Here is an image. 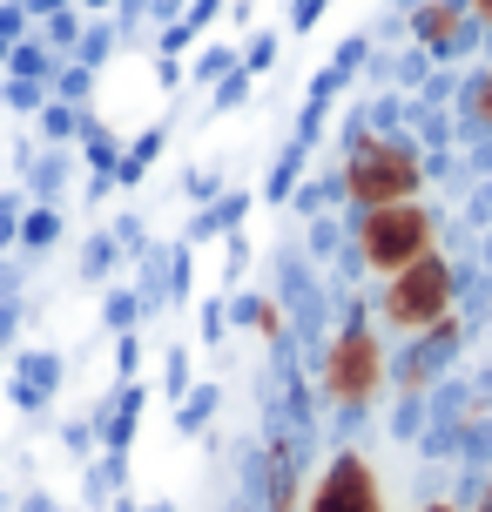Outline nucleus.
Returning a JSON list of instances; mask_svg holds the SVG:
<instances>
[{
  "mask_svg": "<svg viewBox=\"0 0 492 512\" xmlns=\"http://www.w3.org/2000/svg\"><path fill=\"white\" fill-rule=\"evenodd\" d=\"M425 155H418L412 135L398 128H351L344 135V162H337V189H344V209H385V203H418L425 196Z\"/></svg>",
  "mask_w": 492,
  "mask_h": 512,
  "instance_id": "1",
  "label": "nucleus"
},
{
  "mask_svg": "<svg viewBox=\"0 0 492 512\" xmlns=\"http://www.w3.org/2000/svg\"><path fill=\"white\" fill-rule=\"evenodd\" d=\"M452 310H459V263L445 250H425L418 263H405V270H391V277L378 283V324H385L391 337L432 331Z\"/></svg>",
  "mask_w": 492,
  "mask_h": 512,
  "instance_id": "2",
  "label": "nucleus"
},
{
  "mask_svg": "<svg viewBox=\"0 0 492 512\" xmlns=\"http://www.w3.org/2000/svg\"><path fill=\"white\" fill-rule=\"evenodd\" d=\"M425 250H439V216L425 203H385V209H351V256L371 277H391L418 263Z\"/></svg>",
  "mask_w": 492,
  "mask_h": 512,
  "instance_id": "3",
  "label": "nucleus"
},
{
  "mask_svg": "<svg viewBox=\"0 0 492 512\" xmlns=\"http://www.w3.org/2000/svg\"><path fill=\"white\" fill-rule=\"evenodd\" d=\"M385 378H391L385 344H378V331H371L364 304H351L344 324H337V337L324 344V398H331L337 411H364L378 391H385Z\"/></svg>",
  "mask_w": 492,
  "mask_h": 512,
  "instance_id": "4",
  "label": "nucleus"
},
{
  "mask_svg": "<svg viewBox=\"0 0 492 512\" xmlns=\"http://www.w3.org/2000/svg\"><path fill=\"white\" fill-rule=\"evenodd\" d=\"M405 34H412V48H425L432 61H459V54L479 48L486 27L466 14V0H412V7H405Z\"/></svg>",
  "mask_w": 492,
  "mask_h": 512,
  "instance_id": "5",
  "label": "nucleus"
},
{
  "mask_svg": "<svg viewBox=\"0 0 492 512\" xmlns=\"http://www.w3.org/2000/svg\"><path fill=\"white\" fill-rule=\"evenodd\" d=\"M304 512H385V499H378V472H371V459L364 452H331V465L317 472L311 499H304Z\"/></svg>",
  "mask_w": 492,
  "mask_h": 512,
  "instance_id": "6",
  "label": "nucleus"
},
{
  "mask_svg": "<svg viewBox=\"0 0 492 512\" xmlns=\"http://www.w3.org/2000/svg\"><path fill=\"white\" fill-rule=\"evenodd\" d=\"M459 337H466V317H459V310H452V317H439L432 331L405 337V344H398V358H391V378H398V391H412V398H418V391L439 378L445 364L459 358Z\"/></svg>",
  "mask_w": 492,
  "mask_h": 512,
  "instance_id": "7",
  "label": "nucleus"
},
{
  "mask_svg": "<svg viewBox=\"0 0 492 512\" xmlns=\"http://www.w3.org/2000/svg\"><path fill=\"white\" fill-rule=\"evenodd\" d=\"M61 351H41V344H27V351H14V378H7V398H14V411H27V418H41V411L54 405V391H61Z\"/></svg>",
  "mask_w": 492,
  "mask_h": 512,
  "instance_id": "8",
  "label": "nucleus"
},
{
  "mask_svg": "<svg viewBox=\"0 0 492 512\" xmlns=\"http://www.w3.org/2000/svg\"><path fill=\"white\" fill-rule=\"evenodd\" d=\"M243 216H250V189H223L216 203H203L196 216H189V230H182V243L196 250V243H216V236H236V230H243Z\"/></svg>",
  "mask_w": 492,
  "mask_h": 512,
  "instance_id": "9",
  "label": "nucleus"
},
{
  "mask_svg": "<svg viewBox=\"0 0 492 512\" xmlns=\"http://www.w3.org/2000/svg\"><path fill=\"white\" fill-rule=\"evenodd\" d=\"M81 162H88V176H108L115 182V162H122V135L95 115V108H81V135H75Z\"/></svg>",
  "mask_w": 492,
  "mask_h": 512,
  "instance_id": "10",
  "label": "nucleus"
},
{
  "mask_svg": "<svg viewBox=\"0 0 492 512\" xmlns=\"http://www.w3.org/2000/svg\"><path fill=\"white\" fill-rule=\"evenodd\" d=\"M61 236H68V216H61V203H27V209H21V250H14V256H27V263H34V256H48Z\"/></svg>",
  "mask_w": 492,
  "mask_h": 512,
  "instance_id": "11",
  "label": "nucleus"
},
{
  "mask_svg": "<svg viewBox=\"0 0 492 512\" xmlns=\"http://www.w3.org/2000/svg\"><path fill=\"white\" fill-rule=\"evenodd\" d=\"M162 149H169V122H156V128H142L129 149H122V162H115V189H142V176L162 162Z\"/></svg>",
  "mask_w": 492,
  "mask_h": 512,
  "instance_id": "12",
  "label": "nucleus"
},
{
  "mask_svg": "<svg viewBox=\"0 0 492 512\" xmlns=\"http://www.w3.org/2000/svg\"><path fill=\"white\" fill-rule=\"evenodd\" d=\"M68 176H75V149H41L34 162H27V196L34 203H61V189H68Z\"/></svg>",
  "mask_w": 492,
  "mask_h": 512,
  "instance_id": "13",
  "label": "nucleus"
},
{
  "mask_svg": "<svg viewBox=\"0 0 492 512\" xmlns=\"http://www.w3.org/2000/svg\"><path fill=\"white\" fill-rule=\"evenodd\" d=\"M304 169H311V142H297V135H290L284 155H277V169H270V182H263V203L284 209V203H290V189L304 182Z\"/></svg>",
  "mask_w": 492,
  "mask_h": 512,
  "instance_id": "14",
  "label": "nucleus"
},
{
  "mask_svg": "<svg viewBox=\"0 0 492 512\" xmlns=\"http://www.w3.org/2000/svg\"><path fill=\"white\" fill-rule=\"evenodd\" d=\"M75 135H81V108H68V102H41V115H34V142L41 149H75Z\"/></svg>",
  "mask_w": 492,
  "mask_h": 512,
  "instance_id": "15",
  "label": "nucleus"
},
{
  "mask_svg": "<svg viewBox=\"0 0 492 512\" xmlns=\"http://www.w3.org/2000/svg\"><path fill=\"white\" fill-rule=\"evenodd\" d=\"M115 263H122V243H115V230H88V243H81V283H108L115 277Z\"/></svg>",
  "mask_w": 492,
  "mask_h": 512,
  "instance_id": "16",
  "label": "nucleus"
},
{
  "mask_svg": "<svg viewBox=\"0 0 492 512\" xmlns=\"http://www.w3.org/2000/svg\"><path fill=\"white\" fill-rule=\"evenodd\" d=\"M216 405H223V391H216V384H189V391L176 398V432L196 438L209 418H216Z\"/></svg>",
  "mask_w": 492,
  "mask_h": 512,
  "instance_id": "17",
  "label": "nucleus"
},
{
  "mask_svg": "<svg viewBox=\"0 0 492 512\" xmlns=\"http://www.w3.org/2000/svg\"><path fill=\"white\" fill-rule=\"evenodd\" d=\"M115 41H122V27L108 21V14H95V21L81 27V41H75V54H68V61H81V68H108Z\"/></svg>",
  "mask_w": 492,
  "mask_h": 512,
  "instance_id": "18",
  "label": "nucleus"
},
{
  "mask_svg": "<svg viewBox=\"0 0 492 512\" xmlns=\"http://www.w3.org/2000/svg\"><path fill=\"white\" fill-rule=\"evenodd\" d=\"M459 115H466V135H492V61L466 81V95H459Z\"/></svg>",
  "mask_w": 492,
  "mask_h": 512,
  "instance_id": "19",
  "label": "nucleus"
},
{
  "mask_svg": "<svg viewBox=\"0 0 492 512\" xmlns=\"http://www.w3.org/2000/svg\"><path fill=\"white\" fill-rule=\"evenodd\" d=\"M48 95L54 102H68V108H88L95 102V68H81V61H61L48 81Z\"/></svg>",
  "mask_w": 492,
  "mask_h": 512,
  "instance_id": "20",
  "label": "nucleus"
},
{
  "mask_svg": "<svg viewBox=\"0 0 492 512\" xmlns=\"http://www.w3.org/2000/svg\"><path fill=\"white\" fill-rule=\"evenodd\" d=\"M95 21V14H81V7H61V14H48V27H41V41L54 48V61H68L75 54V41H81V27Z\"/></svg>",
  "mask_w": 492,
  "mask_h": 512,
  "instance_id": "21",
  "label": "nucleus"
},
{
  "mask_svg": "<svg viewBox=\"0 0 492 512\" xmlns=\"http://www.w3.org/2000/svg\"><path fill=\"white\" fill-rule=\"evenodd\" d=\"M230 68H236V41H209V48H196V61H189V81H196V88H216Z\"/></svg>",
  "mask_w": 492,
  "mask_h": 512,
  "instance_id": "22",
  "label": "nucleus"
},
{
  "mask_svg": "<svg viewBox=\"0 0 492 512\" xmlns=\"http://www.w3.org/2000/svg\"><path fill=\"white\" fill-rule=\"evenodd\" d=\"M142 317H149V310H142V297H135V290H108L102 297V331H135V324H142Z\"/></svg>",
  "mask_w": 492,
  "mask_h": 512,
  "instance_id": "23",
  "label": "nucleus"
},
{
  "mask_svg": "<svg viewBox=\"0 0 492 512\" xmlns=\"http://www.w3.org/2000/svg\"><path fill=\"white\" fill-rule=\"evenodd\" d=\"M277 48H284V34H277V27H263V34H250V41L236 48V61H243V75H270V68H277Z\"/></svg>",
  "mask_w": 492,
  "mask_h": 512,
  "instance_id": "24",
  "label": "nucleus"
},
{
  "mask_svg": "<svg viewBox=\"0 0 492 512\" xmlns=\"http://www.w3.org/2000/svg\"><path fill=\"white\" fill-rule=\"evenodd\" d=\"M250 88H257V75H243V61H236L230 75L209 88V115H230V108H243V102H250Z\"/></svg>",
  "mask_w": 492,
  "mask_h": 512,
  "instance_id": "25",
  "label": "nucleus"
},
{
  "mask_svg": "<svg viewBox=\"0 0 492 512\" xmlns=\"http://www.w3.org/2000/svg\"><path fill=\"white\" fill-rule=\"evenodd\" d=\"M0 102L14 108V115H41V102H48V81H21V75H0Z\"/></svg>",
  "mask_w": 492,
  "mask_h": 512,
  "instance_id": "26",
  "label": "nucleus"
},
{
  "mask_svg": "<svg viewBox=\"0 0 492 512\" xmlns=\"http://www.w3.org/2000/svg\"><path fill=\"white\" fill-rule=\"evenodd\" d=\"M189 384H196V364H189V351H182V344H169V358H162V398L176 405Z\"/></svg>",
  "mask_w": 492,
  "mask_h": 512,
  "instance_id": "27",
  "label": "nucleus"
},
{
  "mask_svg": "<svg viewBox=\"0 0 492 512\" xmlns=\"http://www.w3.org/2000/svg\"><path fill=\"white\" fill-rule=\"evenodd\" d=\"M108 230H115V243H122V256H149V223H142L135 209H122V216H115Z\"/></svg>",
  "mask_w": 492,
  "mask_h": 512,
  "instance_id": "28",
  "label": "nucleus"
},
{
  "mask_svg": "<svg viewBox=\"0 0 492 512\" xmlns=\"http://www.w3.org/2000/svg\"><path fill=\"white\" fill-rule=\"evenodd\" d=\"M182 196H189L196 209L216 203V196H223V176H216V169H189V176H182Z\"/></svg>",
  "mask_w": 492,
  "mask_h": 512,
  "instance_id": "29",
  "label": "nucleus"
},
{
  "mask_svg": "<svg viewBox=\"0 0 492 512\" xmlns=\"http://www.w3.org/2000/svg\"><path fill=\"white\" fill-rule=\"evenodd\" d=\"M135 371H142V337H135V331H122V337H115V378H122V384H135Z\"/></svg>",
  "mask_w": 492,
  "mask_h": 512,
  "instance_id": "30",
  "label": "nucleus"
},
{
  "mask_svg": "<svg viewBox=\"0 0 492 512\" xmlns=\"http://www.w3.org/2000/svg\"><path fill=\"white\" fill-rule=\"evenodd\" d=\"M21 34H34V21H27V7H21V0H0V41L14 48Z\"/></svg>",
  "mask_w": 492,
  "mask_h": 512,
  "instance_id": "31",
  "label": "nucleus"
},
{
  "mask_svg": "<svg viewBox=\"0 0 492 512\" xmlns=\"http://www.w3.org/2000/svg\"><path fill=\"white\" fill-rule=\"evenodd\" d=\"M61 445H68L75 459H95V418H75V425H61Z\"/></svg>",
  "mask_w": 492,
  "mask_h": 512,
  "instance_id": "32",
  "label": "nucleus"
},
{
  "mask_svg": "<svg viewBox=\"0 0 492 512\" xmlns=\"http://www.w3.org/2000/svg\"><path fill=\"white\" fill-rule=\"evenodd\" d=\"M223 331H230V304L209 297V304H203V344H223Z\"/></svg>",
  "mask_w": 492,
  "mask_h": 512,
  "instance_id": "33",
  "label": "nucleus"
},
{
  "mask_svg": "<svg viewBox=\"0 0 492 512\" xmlns=\"http://www.w3.org/2000/svg\"><path fill=\"white\" fill-rule=\"evenodd\" d=\"M14 344H21V297H7V304H0V358H7Z\"/></svg>",
  "mask_w": 492,
  "mask_h": 512,
  "instance_id": "34",
  "label": "nucleus"
},
{
  "mask_svg": "<svg viewBox=\"0 0 492 512\" xmlns=\"http://www.w3.org/2000/svg\"><path fill=\"white\" fill-rule=\"evenodd\" d=\"M324 7H331V0H290V34H311Z\"/></svg>",
  "mask_w": 492,
  "mask_h": 512,
  "instance_id": "35",
  "label": "nucleus"
},
{
  "mask_svg": "<svg viewBox=\"0 0 492 512\" xmlns=\"http://www.w3.org/2000/svg\"><path fill=\"white\" fill-rule=\"evenodd\" d=\"M21 277H27V256L14 263V256H0V304L7 297H21Z\"/></svg>",
  "mask_w": 492,
  "mask_h": 512,
  "instance_id": "36",
  "label": "nucleus"
},
{
  "mask_svg": "<svg viewBox=\"0 0 492 512\" xmlns=\"http://www.w3.org/2000/svg\"><path fill=\"white\" fill-rule=\"evenodd\" d=\"M27 21H48V14H61V7H75V0H21Z\"/></svg>",
  "mask_w": 492,
  "mask_h": 512,
  "instance_id": "37",
  "label": "nucleus"
},
{
  "mask_svg": "<svg viewBox=\"0 0 492 512\" xmlns=\"http://www.w3.org/2000/svg\"><path fill=\"white\" fill-rule=\"evenodd\" d=\"M466 14H472V21H479V27L492 34V0H466Z\"/></svg>",
  "mask_w": 492,
  "mask_h": 512,
  "instance_id": "38",
  "label": "nucleus"
},
{
  "mask_svg": "<svg viewBox=\"0 0 492 512\" xmlns=\"http://www.w3.org/2000/svg\"><path fill=\"white\" fill-rule=\"evenodd\" d=\"M21 512H61V506H54L48 492H27V499H21Z\"/></svg>",
  "mask_w": 492,
  "mask_h": 512,
  "instance_id": "39",
  "label": "nucleus"
},
{
  "mask_svg": "<svg viewBox=\"0 0 492 512\" xmlns=\"http://www.w3.org/2000/svg\"><path fill=\"white\" fill-rule=\"evenodd\" d=\"M81 14H115V0H75Z\"/></svg>",
  "mask_w": 492,
  "mask_h": 512,
  "instance_id": "40",
  "label": "nucleus"
},
{
  "mask_svg": "<svg viewBox=\"0 0 492 512\" xmlns=\"http://www.w3.org/2000/svg\"><path fill=\"white\" fill-rule=\"evenodd\" d=\"M0 68H7V41H0Z\"/></svg>",
  "mask_w": 492,
  "mask_h": 512,
  "instance_id": "41",
  "label": "nucleus"
},
{
  "mask_svg": "<svg viewBox=\"0 0 492 512\" xmlns=\"http://www.w3.org/2000/svg\"><path fill=\"white\" fill-rule=\"evenodd\" d=\"M425 512H452V506H425Z\"/></svg>",
  "mask_w": 492,
  "mask_h": 512,
  "instance_id": "42",
  "label": "nucleus"
},
{
  "mask_svg": "<svg viewBox=\"0 0 492 512\" xmlns=\"http://www.w3.org/2000/svg\"><path fill=\"white\" fill-rule=\"evenodd\" d=\"M486 512H492V486H486Z\"/></svg>",
  "mask_w": 492,
  "mask_h": 512,
  "instance_id": "43",
  "label": "nucleus"
},
{
  "mask_svg": "<svg viewBox=\"0 0 492 512\" xmlns=\"http://www.w3.org/2000/svg\"><path fill=\"white\" fill-rule=\"evenodd\" d=\"M479 512H486V506H479Z\"/></svg>",
  "mask_w": 492,
  "mask_h": 512,
  "instance_id": "44",
  "label": "nucleus"
}]
</instances>
